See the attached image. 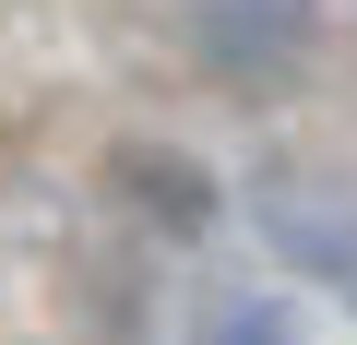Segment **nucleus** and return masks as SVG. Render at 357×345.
Here are the masks:
<instances>
[{
    "instance_id": "nucleus-1",
    "label": "nucleus",
    "mask_w": 357,
    "mask_h": 345,
    "mask_svg": "<svg viewBox=\"0 0 357 345\" xmlns=\"http://www.w3.org/2000/svg\"><path fill=\"white\" fill-rule=\"evenodd\" d=\"M191 48L227 84H262L310 48V0H191Z\"/></svg>"
},
{
    "instance_id": "nucleus-2",
    "label": "nucleus",
    "mask_w": 357,
    "mask_h": 345,
    "mask_svg": "<svg viewBox=\"0 0 357 345\" xmlns=\"http://www.w3.org/2000/svg\"><path fill=\"white\" fill-rule=\"evenodd\" d=\"M262 227H274V250H286V262H310V274H345V286H357V203H345V191L274 179V191H262Z\"/></svg>"
},
{
    "instance_id": "nucleus-3",
    "label": "nucleus",
    "mask_w": 357,
    "mask_h": 345,
    "mask_svg": "<svg viewBox=\"0 0 357 345\" xmlns=\"http://www.w3.org/2000/svg\"><path fill=\"white\" fill-rule=\"evenodd\" d=\"M203 345H298V309H286V298H227V309L203 321Z\"/></svg>"
}]
</instances>
